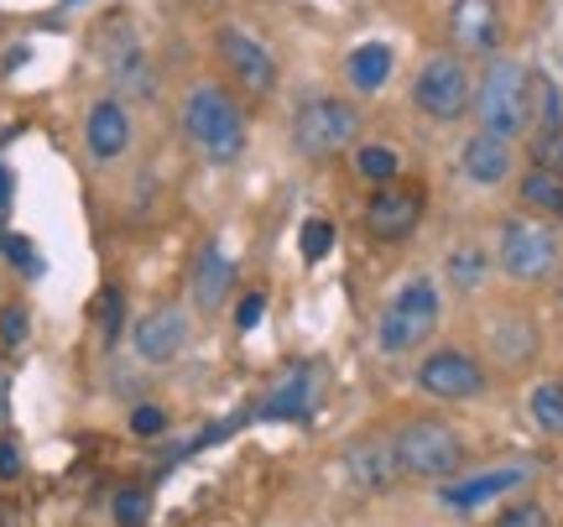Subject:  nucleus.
Segmentation results:
<instances>
[{
	"label": "nucleus",
	"instance_id": "nucleus-1",
	"mask_svg": "<svg viewBox=\"0 0 563 527\" xmlns=\"http://www.w3.org/2000/svg\"><path fill=\"white\" fill-rule=\"evenodd\" d=\"M183 131L209 163H235L245 152V116L220 84H199L183 100Z\"/></svg>",
	"mask_w": 563,
	"mask_h": 527
},
{
	"label": "nucleus",
	"instance_id": "nucleus-2",
	"mask_svg": "<svg viewBox=\"0 0 563 527\" xmlns=\"http://www.w3.org/2000/svg\"><path fill=\"white\" fill-rule=\"evenodd\" d=\"M439 329V287L428 277H412L391 293V304L382 308V325H376V345L382 355H407L418 350L428 334Z\"/></svg>",
	"mask_w": 563,
	"mask_h": 527
},
{
	"label": "nucleus",
	"instance_id": "nucleus-3",
	"mask_svg": "<svg viewBox=\"0 0 563 527\" xmlns=\"http://www.w3.org/2000/svg\"><path fill=\"white\" fill-rule=\"evenodd\" d=\"M391 444H397L402 475H412V481H454L464 465V439L449 424H433V418L407 424Z\"/></svg>",
	"mask_w": 563,
	"mask_h": 527
},
{
	"label": "nucleus",
	"instance_id": "nucleus-4",
	"mask_svg": "<svg viewBox=\"0 0 563 527\" xmlns=\"http://www.w3.org/2000/svg\"><path fill=\"white\" fill-rule=\"evenodd\" d=\"M527 74L517 58H490L481 89H475V116H481V131L490 136H517L527 125Z\"/></svg>",
	"mask_w": 563,
	"mask_h": 527
},
{
	"label": "nucleus",
	"instance_id": "nucleus-5",
	"mask_svg": "<svg viewBox=\"0 0 563 527\" xmlns=\"http://www.w3.org/2000/svg\"><path fill=\"white\" fill-rule=\"evenodd\" d=\"M355 136H361V110L334 100V95H313L292 116V142H298L302 157H319V163L340 157L344 146H355Z\"/></svg>",
	"mask_w": 563,
	"mask_h": 527
},
{
	"label": "nucleus",
	"instance_id": "nucleus-6",
	"mask_svg": "<svg viewBox=\"0 0 563 527\" xmlns=\"http://www.w3.org/2000/svg\"><path fill=\"white\" fill-rule=\"evenodd\" d=\"M412 105H418L428 121H460L464 110L475 105V89H470V74L454 53H439V58L422 63L418 84H412Z\"/></svg>",
	"mask_w": 563,
	"mask_h": 527
},
{
	"label": "nucleus",
	"instance_id": "nucleus-7",
	"mask_svg": "<svg viewBox=\"0 0 563 527\" xmlns=\"http://www.w3.org/2000/svg\"><path fill=\"white\" fill-rule=\"evenodd\" d=\"M501 266L517 283H543L559 266V241L538 220H506L501 224Z\"/></svg>",
	"mask_w": 563,
	"mask_h": 527
},
{
	"label": "nucleus",
	"instance_id": "nucleus-8",
	"mask_svg": "<svg viewBox=\"0 0 563 527\" xmlns=\"http://www.w3.org/2000/svg\"><path fill=\"white\" fill-rule=\"evenodd\" d=\"M418 386L428 397H439V403H470V397L485 392V371H481V361L464 355V350H433V355L418 365Z\"/></svg>",
	"mask_w": 563,
	"mask_h": 527
},
{
	"label": "nucleus",
	"instance_id": "nucleus-9",
	"mask_svg": "<svg viewBox=\"0 0 563 527\" xmlns=\"http://www.w3.org/2000/svg\"><path fill=\"white\" fill-rule=\"evenodd\" d=\"M422 220V188L412 183H382L365 204V230L382 241H407Z\"/></svg>",
	"mask_w": 563,
	"mask_h": 527
},
{
	"label": "nucleus",
	"instance_id": "nucleus-10",
	"mask_svg": "<svg viewBox=\"0 0 563 527\" xmlns=\"http://www.w3.org/2000/svg\"><path fill=\"white\" fill-rule=\"evenodd\" d=\"M323 397V371L319 365H287L277 382H272V392H266V403H262V418H282V424H298V418H308L313 407H319Z\"/></svg>",
	"mask_w": 563,
	"mask_h": 527
},
{
	"label": "nucleus",
	"instance_id": "nucleus-11",
	"mask_svg": "<svg viewBox=\"0 0 563 527\" xmlns=\"http://www.w3.org/2000/svg\"><path fill=\"white\" fill-rule=\"evenodd\" d=\"M220 58L224 68L241 79V89H251V95H266L272 84H277V58L266 53L262 42L251 37V32H241V26H220Z\"/></svg>",
	"mask_w": 563,
	"mask_h": 527
},
{
	"label": "nucleus",
	"instance_id": "nucleus-12",
	"mask_svg": "<svg viewBox=\"0 0 563 527\" xmlns=\"http://www.w3.org/2000/svg\"><path fill=\"white\" fill-rule=\"evenodd\" d=\"M344 475L355 491H391L402 481V465H397V444L391 439H355L344 449Z\"/></svg>",
	"mask_w": 563,
	"mask_h": 527
},
{
	"label": "nucleus",
	"instance_id": "nucleus-13",
	"mask_svg": "<svg viewBox=\"0 0 563 527\" xmlns=\"http://www.w3.org/2000/svg\"><path fill=\"white\" fill-rule=\"evenodd\" d=\"M131 345L146 365H173L188 345V319H183L178 308H152L136 329H131Z\"/></svg>",
	"mask_w": 563,
	"mask_h": 527
},
{
	"label": "nucleus",
	"instance_id": "nucleus-14",
	"mask_svg": "<svg viewBox=\"0 0 563 527\" xmlns=\"http://www.w3.org/2000/svg\"><path fill=\"white\" fill-rule=\"evenodd\" d=\"M449 37H454L460 53H496V42H501V11H496V0H454Z\"/></svg>",
	"mask_w": 563,
	"mask_h": 527
},
{
	"label": "nucleus",
	"instance_id": "nucleus-15",
	"mask_svg": "<svg viewBox=\"0 0 563 527\" xmlns=\"http://www.w3.org/2000/svg\"><path fill=\"white\" fill-rule=\"evenodd\" d=\"M84 142H89V157L95 163H115L131 152V116H125L121 100H100L84 121Z\"/></svg>",
	"mask_w": 563,
	"mask_h": 527
},
{
	"label": "nucleus",
	"instance_id": "nucleus-16",
	"mask_svg": "<svg viewBox=\"0 0 563 527\" xmlns=\"http://www.w3.org/2000/svg\"><path fill=\"white\" fill-rule=\"evenodd\" d=\"M527 481L522 465H506V470H485V475H464V481H443V507L454 512H475L485 507V502H496V496H506V491H517Z\"/></svg>",
	"mask_w": 563,
	"mask_h": 527
},
{
	"label": "nucleus",
	"instance_id": "nucleus-17",
	"mask_svg": "<svg viewBox=\"0 0 563 527\" xmlns=\"http://www.w3.org/2000/svg\"><path fill=\"white\" fill-rule=\"evenodd\" d=\"M464 178L481 183V188H496V183L511 178V142L506 136H490V131H475L470 142H464Z\"/></svg>",
	"mask_w": 563,
	"mask_h": 527
},
{
	"label": "nucleus",
	"instance_id": "nucleus-18",
	"mask_svg": "<svg viewBox=\"0 0 563 527\" xmlns=\"http://www.w3.org/2000/svg\"><path fill=\"white\" fill-rule=\"evenodd\" d=\"M230 287H235V266L224 256V245L209 241L194 256V308H220L230 298Z\"/></svg>",
	"mask_w": 563,
	"mask_h": 527
},
{
	"label": "nucleus",
	"instance_id": "nucleus-19",
	"mask_svg": "<svg viewBox=\"0 0 563 527\" xmlns=\"http://www.w3.org/2000/svg\"><path fill=\"white\" fill-rule=\"evenodd\" d=\"M391 47L386 42H365V47H355L350 53V63H344V74H350V84L361 89V95H376L386 79H391Z\"/></svg>",
	"mask_w": 563,
	"mask_h": 527
},
{
	"label": "nucleus",
	"instance_id": "nucleus-20",
	"mask_svg": "<svg viewBox=\"0 0 563 527\" xmlns=\"http://www.w3.org/2000/svg\"><path fill=\"white\" fill-rule=\"evenodd\" d=\"M527 121L538 125V136H543V131H563V95L548 74H532V79H527Z\"/></svg>",
	"mask_w": 563,
	"mask_h": 527
},
{
	"label": "nucleus",
	"instance_id": "nucleus-21",
	"mask_svg": "<svg viewBox=\"0 0 563 527\" xmlns=\"http://www.w3.org/2000/svg\"><path fill=\"white\" fill-rule=\"evenodd\" d=\"M522 204L532 215H548V220H563V178H553L548 167H532L522 178Z\"/></svg>",
	"mask_w": 563,
	"mask_h": 527
},
{
	"label": "nucleus",
	"instance_id": "nucleus-22",
	"mask_svg": "<svg viewBox=\"0 0 563 527\" xmlns=\"http://www.w3.org/2000/svg\"><path fill=\"white\" fill-rule=\"evenodd\" d=\"M532 424L543 428V433H563V382H543L532 386Z\"/></svg>",
	"mask_w": 563,
	"mask_h": 527
},
{
	"label": "nucleus",
	"instance_id": "nucleus-23",
	"mask_svg": "<svg viewBox=\"0 0 563 527\" xmlns=\"http://www.w3.org/2000/svg\"><path fill=\"white\" fill-rule=\"evenodd\" d=\"M485 272H490V256H485L481 245H460V251H449V283L454 287H481Z\"/></svg>",
	"mask_w": 563,
	"mask_h": 527
},
{
	"label": "nucleus",
	"instance_id": "nucleus-24",
	"mask_svg": "<svg viewBox=\"0 0 563 527\" xmlns=\"http://www.w3.org/2000/svg\"><path fill=\"white\" fill-rule=\"evenodd\" d=\"M355 167H361V178L365 183H376V188H382V183H397V152H391V146H361V152H355Z\"/></svg>",
	"mask_w": 563,
	"mask_h": 527
},
{
	"label": "nucleus",
	"instance_id": "nucleus-25",
	"mask_svg": "<svg viewBox=\"0 0 563 527\" xmlns=\"http://www.w3.org/2000/svg\"><path fill=\"white\" fill-rule=\"evenodd\" d=\"M110 68H115V79L131 84V89H146V58H141L136 37L121 26V58H110Z\"/></svg>",
	"mask_w": 563,
	"mask_h": 527
},
{
	"label": "nucleus",
	"instance_id": "nucleus-26",
	"mask_svg": "<svg viewBox=\"0 0 563 527\" xmlns=\"http://www.w3.org/2000/svg\"><path fill=\"white\" fill-rule=\"evenodd\" d=\"M110 512H115V523L121 527H141L146 523V512H152V496L141 486H121L115 496H110Z\"/></svg>",
	"mask_w": 563,
	"mask_h": 527
},
{
	"label": "nucleus",
	"instance_id": "nucleus-27",
	"mask_svg": "<svg viewBox=\"0 0 563 527\" xmlns=\"http://www.w3.org/2000/svg\"><path fill=\"white\" fill-rule=\"evenodd\" d=\"M490 340L501 345V361H527V355H532V345H538V334H532L527 325H517V319H511V325H496V334H490Z\"/></svg>",
	"mask_w": 563,
	"mask_h": 527
},
{
	"label": "nucleus",
	"instance_id": "nucleus-28",
	"mask_svg": "<svg viewBox=\"0 0 563 527\" xmlns=\"http://www.w3.org/2000/svg\"><path fill=\"white\" fill-rule=\"evenodd\" d=\"M298 245H302V262H323V256L334 251V224L329 220H302Z\"/></svg>",
	"mask_w": 563,
	"mask_h": 527
},
{
	"label": "nucleus",
	"instance_id": "nucleus-29",
	"mask_svg": "<svg viewBox=\"0 0 563 527\" xmlns=\"http://www.w3.org/2000/svg\"><path fill=\"white\" fill-rule=\"evenodd\" d=\"M532 157H538V167H548L553 178H563V131H543V136L532 142Z\"/></svg>",
	"mask_w": 563,
	"mask_h": 527
},
{
	"label": "nucleus",
	"instance_id": "nucleus-30",
	"mask_svg": "<svg viewBox=\"0 0 563 527\" xmlns=\"http://www.w3.org/2000/svg\"><path fill=\"white\" fill-rule=\"evenodd\" d=\"M5 256L16 262V272H26V277H42V251L26 235H5Z\"/></svg>",
	"mask_w": 563,
	"mask_h": 527
},
{
	"label": "nucleus",
	"instance_id": "nucleus-31",
	"mask_svg": "<svg viewBox=\"0 0 563 527\" xmlns=\"http://www.w3.org/2000/svg\"><path fill=\"white\" fill-rule=\"evenodd\" d=\"M496 527H553V517H548L538 502H517V507H506L501 517H496Z\"/></svg>",
	"mask_w": 563,
	"mask_h": 527
},
{
	"label": "nucleus",
	"instance_id": "nucleus-32",
	"mask_svg": "<svg viewBox=\"0 0 563 527\" xmlns=\"http://www.w3.org/2000/svg\"><path fill=\"white\" fill-rule=\"evenodd\" d=\"M131 433H136V439H162V433H167V413H162V407H136V413H131Z\"/></svg>",
	"mask_w": 563,
	"mask_h": 527
},
{
	"label": "nucleus",
	"instance_id": "nucleus-33",
	"mask_svg": "<svg viewBox=\"0 0 563 527\" xmlns=\"http://www.w3.org/2000/svg\"><path fill=\"white\" fill-rule=\"evenodd\" d=\"M0 340L16 350L21 340H26V308L21 304H11V308H0Z\"/></svg>",
	"mask_w": 563,
	"mask_h": 527
},
{
	"label": "nucleus",
	"instance_id": "nucleus-34",
	"mask_svg": "<svg viewBox=\"0 0 563 527\" xmlns=\"http://www.w3.org/2000/svg\"><path fill=\"white\" fill-rule=\"evenodd\" d=\"M262 314H266V298L262 293H245L241 308H235V329H256L262 325Z\"/></svg>",
	"mask_w": 563,
	"mask_h": 527
},
{
	"label": "nucleus",
	"instance_id": "nucleus-35",
	"mask_svg": "<svg viewBox=\"0 0 563 527\" xmlns=\"http://www.w3.org/2000/svg\"><path fill=\"white\" fill-rule=\"evenodd\" d=\"M121 293H110V298H104V340H115V334H121V319H125V314H121Z\"/></svg>",
	"mask_w": 563,
	"mask_h": 527
},
{
	"label": "nucleus",
	"instance_id": "nucleus-36",
	"mask_svg": "<svg viewBox=\"0 0 563 527\" xmlns=\"http://www.w3.org/2000/svg\"><path fill=\"white\" fill-rule=\"evenodd\" d=\"M16 475H21V454L0 439V481H16Z\"/></svg>",
	"mask_w": 563,
	"mask_h": 527
},
{
	"label": "nucleus",
	"instance_id": "nucleus-37",
	"mask_svg": "<svg viewBox=\"0 0 563 527\" xmlns=\"http://www.w3.org/2000/svg\"><path fill=\"white\" fill-rule=\"evenodd\" d=\"M11 204V173H5V163H0V209Z\"/></svg>",
	"mask_w": 563,
	"mask_h": 527
},
{
	"label": "nucleus",
	"instance_id": "nucleus-38",
	"mask_svg": "<svg viewBox=\"0 0 563 527\" xmlns=\"http://www.w3.org/2000/svg\"><path fill=\"white\" fill-rule=\"evenodd\" d=\"M0 424H5V376H0Z\"/></svg>",
	"mask_w": 563,
	"mask_h": 527
},
{
	"label": "nucleus",
	"instance_id": "nucleus-39",
	"mask_svg": "<svg viewBox=\"0 0 563 527\" xmlns=\"http://www.w3.org/2000/svg\"><path fill=\"white\" fill-rule=\"evenodd\" d=\"M0 251H5V224H0Z\"/></svg>",
	"mask_w": 563,
	"mask_h": 527
},
{
	"label": "nucleus",
	"instance_id": "nucleus-40",
	"mask_svg": "<svg viewBox=\"0 0 563 527\" xmlns=\"http://www.w3.org/2000/svg\"><path fill=\"white\" fill-rule=\"evenodd\" d=\"M63 6H74V0H63Z\"/></svg>",
	"mask_w": 563,
	"mask_h": 527
}]
</instances>
